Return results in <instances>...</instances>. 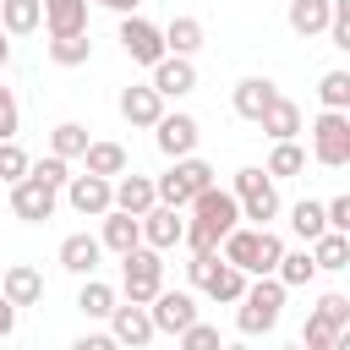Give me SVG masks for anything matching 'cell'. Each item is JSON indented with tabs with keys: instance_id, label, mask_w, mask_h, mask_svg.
I'll return each mask as SVG.
<instances>
[{
	"instance_id": "6da1fadb",
	"label": "cell",
	"mask_w": 350,
	"mask_h": 350,
	"mask_svg": "<svg viewBox=\"0 0 350 350\" xmlns=\"http://www.w3.org/2000/svg\"><path fill=\"white\" fill-rule=\"evenodd\" d=\"M284 284L273 279V273H252L246 279V290H241V301H235V328L241 334H273L279 328V312H284Z\"/></svg>"
},
{
	"instance_id": "7a4b0ae2",
	"label": "cell",
	"mask_w": 350,
	"mask_h": 350,
	"mask_svg": "<svg viewBox=\"0 0 350 350\" xmlns=\"http://www.w3.org/2000/svg\"><path fill=\"white\" fill-rule=\"evenodd\" d=\"M230 191H235V202H241V219H246V224H273V219L284 213V202H279V180H273L268 170H257V164L235 170Z\"/></svg>"
},
{
	"instance_id": "3957f363",
	"label": "cell",
	"mask_w": 350,
	"mask_h": 350,
	"mask_svg": "<svg viewBox=\"0 0 350 350\" xmlns=\"http://www.w3.org/2000/svg\"><path fill=\"white\" fill-rule=\"evenodd\" d=\"M202 186H213V164L208 159H197V153H180V159H170V170L153 180V191H159V202H170V208H186Z\"/></svg>"
},
{
	"instance_id": "277c9868",
	"label": "cell",
	"mask_w": 350,
	"mask_h": 350,
	"mask_svg": "<svg viewBox=\"0 0 350 350\" xmlns=\"http://www.w3.org/2000/svg\"><path fill=\"white\" fill-rule=\"evenodd\" d=\"M159 284H164V252H153V246H131V252H120V295L126 301H153L159 295Z\"/></svg>"
},
{
	"instance_id": "5b68a950",
	"label": "cell",
	"mask_w": 350,
	"mask_h": 350,
	"mask_svg": "<svg viewBox=\"0 0 350 350\" xmlns=\"http://www.w3.org/2000/svg\"><path fill=\"white\" fill-rule=\"evenodd\" d=\"M312 159L323 170H345L350 164V109H323L312 120Z\"/></svg>"
},
{
	"instance_id": "8992f818",
	"label": "cell",
	"mask_w": 350,
	"mask_h": 350,
	"mask_svg": "<svg viewBox=\"0 0 350 350\" xmlns=\"http://www.w3.org/2000/svg\"><path fill=\"white\" fill-rule=\"evenodd\" d=\"M186 208H191V219H197L208 235H224L230 224H241V202H235V191H230V186H202Z\"/></svg>"
},
{
	"instance_id": "52a82bcc",
	"label": "cell",
	"mask_w": 350,
	"mask_h": 350,
	"mask_svg": "<svg viewBox=\"0 0 350 350\" xmlns=\"http://www.w3.org/2000/svg\"><path fill=\"white\" fill-rule=\"evenodd\" d=\"M115 38H120L126 60H137V66H153L159 55H170V49H164V33H159L148 16H137V11L120 16V33H115Z\"/></svg>"
},
{
	"instance_id": "ba28073f",
	"label": "cell",
	"mask_w": 350,
	"mask_h": 350,
	"mask_svg": "<svg viewBox=\"0 0 350 350\" xmlns=\"http://www.w3.org/2000/svg\"><path fill=\"white\" fill-rule=\"evenodd\" d=\"M148 131H153V142H159V153H164V159L197 153V137H202V126H197L186 109H164V115H159Z\"/></svg>"
},
{
	"instance_id": "9c48e42d",
	"label": "cell",
	"mask_w": 350,
	"mask_h": 350,
	"mask_svg": "<svg viewBox=\"0 0 350 350\" xmlns=\"http://www.w3.org/2000/svg\"><path fill=\"white\" fill-rule=\"evenodd\" d=\"M137 224H142V246H153V252H175L180 235H186V208L153 202L148 213H137Z\"/></svg>"
},
{
	"instance_id": "30bf717a",
	"label": "cell",
	"mask_w": 350,
	"mask_h": 350,
	"mask_svg": "<svg viewBox=\"0 0 350 350\" xmlns=\"http://www.w3.org/2000/svg\"><path fill=\"white\" fill-rule=\"evenodd\" d=\"M104 323H109V339L115 345H131V350H142V345L159 339V328H153V317H148L142 301H115V312Z\"/></svg>"
},
{
	"instance_id": "8fae6325",
	"label": "cell",
	"mask_w": 350,
	"mask_h": 350,
	"mask_svg": "<svg viewBox=\"0 0 350 350\" xmlns=\"http://www.w3.org/2000/svg\"><path fill=\"white\" fill-rule=\"evenodd\" d=\"M55 202H60L55 186H44V180H33V175L11 180V213H16L22 224H44V219H55Z\"/></svg>"
},
{
	"instance_id": "7c38bea8",
	"label": "cell",
	"mask_w": 350,
	"mask_h": 350,
	"mask_svg": "<svg viewBox=\"0 0 350 350\" xmlns=\"http://www.w3.org/2000/svg\"><path fill=\"white\" fill-rule=\"evenodd\" d=\"M66 202L82 213V219H98L104 208H115V197H109V175H93V170H82V175H71L66 186Z\"/></svg>"
},
{
	"instance_id": "4fadbf2b",
	"label": "cell",
	"mask_w": 350,
	"mask_h": 350,
	"mask_svg": "<svg viewBox=\"0 0 350 350\" xmlns=\"http://www.w3.org/2000/svg\"><path fill=\"white\" fill-rule=\"evenodd\" d=\"M148 71H153V88H159L164 104H170V98H186V93L197 88V66H191V55H159Z\"/></svg>"
},
{
	"instance_id": "5bb4252c",
	"label": "cell",
	"mask_w": 350,
	"mask_h": 350,
	"mask_svg": "<svg viewBox=\"0 0 350 350\" xmlns=\"http://www.w3.org/2000/svg\"><path fill=\"white\" fill-rule=\"evenodd\" d=\"M148 317H153L159 334H180V328L197 317V301H191V290H164V284H159V295L148 301Z\"/></svg>"
},
{
	"instance_id": "9a60e30c",
	"label": "cell",
	"mask_w": 350,
	"mask_h": 350,
	"mask_svg": "<svg viewBox=\"0 0 350 350\" xmlns=\"http://www.w3.org/2000/svg\"><path fill=\"white\" fill-rule=\"evenodd\" d=\"M137 241H142L137 213H126V208H104V213H98V246H104V252L120 257V252H131Z\"/></svg>"
},
{
	"instance_id": "2e32d148",
	"label": "cell",
	"mask_w": 350,
	"mask_h": 350,
	"mask_svg": "<svg viewBox=\"0 0 350 350\" xmlns=\"http://www.w3.org/2000/svg\"><path fill=\"white\" fill-rule=\"evenodd\" d=\"M0 295L22 312V306H38L44 301V273L33 268V262H11L5 273H0Z\"/></svg>"
},
{
	"instance_id": "e0dca14e",
	"label": "cell",
	"mask_w": 350,
	"mask_h": 350,
	"mask_svg": "<svg viewBox=\"0 0 350 350\" xmlns=\"http://www.w3.org/2000/svg\"><path fill=\"white\" fill-rule=\"evenodd\" d=\"M159 115H164V98H159L153 82H131V88H120V120H126V126H153Z\"/></svg>"
},
{
	"instance_id": "ac0fdd59",
	"label": "cell",
	"mask_w": 350,
	"mask_h": 350,
	"mask_svg": "<svg viewBox=\"0 0 350 350\" xmlns=\"http://www.w3.org/2000/svg\"><path fill=\"white\" fill-rule=\"evenodd\" d=\"M109 197H115V208H126V213H148V208L159 202L153 175H137V170H120V175L109 180Z\"/></svg>"
},
{
	"instance_id": "d6986e66",
	"label": "cell",
	"mask_w": 350,
	"mask_h": 350,
	"mask_svg": "<svg viewBox=\"0 0 350 350\" xmlns=\"http://www.w3.org/2000/svg\"><path fill=\"white\" fill-rule=\"evenodd\" d=\"M98 262H104V246H98V235L77 230V235H66V241H60V268H66V273L88 279V273H98Z\"/></svg>"
},
{
	"instance_id": "ffe728a7",
	"label": "cell",
	"mask_w": 350,
	"mask_h": 350,
	"mask_svg": "<svg viewBox=\"0 0 350 350\" xmlns=\"http://www.w3.org/2000/svg\"><path fill=\"white\" fill-rule=\"evenodd\" d=\"M279 88H273V77H241L235 88H230V109L241 115V120H252L257 126V115L268 109V98H273Z\"/></svg>"
},
{
	"instance_id": "44dd1931",
	"label": "cell",
	"mask_w": 350,
	"mask_h": 350,
	"mask_svg": "<svg viewBox=\"0 0 350 350\" xmlns=\"http://www.w3.org/2000/svg\"><path fill=\"white\" fill-rule=\"evenodd\" d=\"M257 126L268 131V142H284V137H295V131H301V104H295V98H284V93H273V98H268V109L257 115Z\"/></svg>"
},
{
	"instance_id": "7402d4cb",
	"label": "cell",
	"mask_w": 350,
	"mask_h": 350,
	"mask_svg": "<svg viewBox=\"0 0 350 350\" xmlns=\"http://www.w3.org/2000/svg\"><path fill=\"white\" fill-rule=\"evenodd\" d=\"M306 252H312L317 273H339V268H350V235H345V230H323L317 241H306Z\"/></svg>"
},
{
	"instance_id": "603a6c76",
	"label": "cell",
	"mask_w": 350,
	"mask_h": 350,
	"mask_svg": "<svg viewBox=\"0 0 350 350\" xmlns=\"http://www.w3.org/2000/svg\"><path fill=\"white\" fill-rule=\"evenodd\" d=\"M246 279H252V273H241L235 262H224V257H219V262H213V273L202 279V295H208V301H219V306H235V301H241V290H246Z\"/></svg>"
},
{
	"instance_id": "cb8c5ba5",
	"label": "cell",
	"mask_w": 350,
	"mask_h": 350,
	"mask_svg": "<svg viewBox=\"0 0 350 350\" xmlns=\"http://www.w3.org/2000/svg\"><path fill=\"white\" fill-rule=\"evenodd\" d=\"M44 5V33H88V0H38Z\"/></svg>"
},
{
	"instance_id": "d4e9b609",
	"label": "cell",
	"mask_w": 350,
	"mask_h": 350,
	"mask_svg": "<svg viewBox=\"0 0 350 350\" xmlns=\"http://www.w3.org/2000/svg\"><path fill=\"white\" fill-rule=\"evenodd\" d=\"M273 279H279L284 290H306V284L317 279V262H312V252H306V246H295V252L284 246V252H279V262H273Z\"/></svg>"
},
{
	"instance_id": "484cf974",
	"label": "cell",
	"mask_w": 350,
	"mask_h": 350,
	"mask_svg": "<svg viewBox=\"0 0 350 350\" xmlns=\"http://www.w3.org/2000/svg\"><path fill=\"white\" fill-rule=\"evenodd\" d=\"M82 170H93V175H120V170H131V153L120 148V142H93L88 137V148H82Z\"/></svg>"
},
{
	"instance_id": "4316f807",
	"label": "cell",
	"mask_w": 350,
	"mask_h": 350,
	"mask_svg": "<svg viewBox=\"0 0 350 350\" xmlns=\"http://www.w3.org/2000/svg\"><path fill=\"white\" fill-rule=\"evenodd\" d=\"M0 27L11 38H27V33L44 27V5L38 0H0Z\"/></svg>"
},
{
	"instance_id": "83f0119b",
	"label": "cell",
	"mask_w": 350,
	"mask_h": 350,
	"mask_svg": "<svg viewBox=\"0 0 350 350\" xmlns=\"http://www.w3.org/2000/svg\"><path fill=\"white\" fill-rule=\"evenodd\" d=\"M115 301H120V290H115V284H104L98 273H88V279H82V290H77V306H82V317H98V323L115 312Z\"/></svg>"
},
{
	"instance_id": "f1b7e54d",
	"label": "cell",
	"mask_w": 350,
	"mask_h": 350,
	"mask_svg": "<svg viewBox=\"0 0 350 350\" xmlns=\"http://www.w3.org/2000/svg\"><path fill=\"white\" fill-rule=\"evenodd\" d=\"M284 22H290L295 38H317V33L328 27V0H290Z\"/></svg>"
},
{
	"instance_id": "f546056e",
	"label": "cell",
	"mask_w": 350,
	"mask_h": 350,
	"mask_svg": "<svg viewBox=\"0 0 350 350\" xmlns=\"http://www.w3.org/2000/svg\"><path fill=\"white\" fill-rule=\"evenodd\" d=\"M159 33H164V49L170 55H197L202 49V22L197 16H170Z\"/></svg>"
},
{
	"instance_id": "4dcf8cb0",
	"label": "cell",
	"mask_w": 350,
	"mask_h": 350,
	"mask_svg": "<svg viewBox=\"0 0 350 350\" xmlns=\"http://www.w3.org/2000/svg\"><path fill=\"white\" fill-rule=\"evenodd\" d=\"M273 180H295V175H306V148L295 142V137H284V142H273V153H268V164H262Z\"/></svg>"
},
{
	"instance_id": "1f68e13d",
	"label": "cell",
	"mask_w": 350,
	"mask_h": 350,
	"mask_svg": "<svg viewBox=\"0 0 350 350\" xmlns=\"http://www.w3.org/2000/svg\"><path fill=\"white\" fill-rule=\"evenodd\" d=\"M49 60L55 66H88L93 60V38L88 33H55L49 38Z\"/></svg>"
},
{
	"instance_id": "d6a6232c",
	"label": "cell",
	"mask_w": 350,
	"mask_h": 350,
	"mask_svg": "<svg viewBox=\"0 0 350 350\" xmlns=\"http://www.w3.org/2000/svg\"><path fill=\"white\" fill-rule=\"evenodd\" d=\"M290 230L301 235V246H306V241H317V235L328 230V219H323V202H312V197L290 202Z\"/></svg>"
},
{
	"instance_id": "836d02e7",
	"label": "cell",
	"mask_w": 350,
	"mask_h": 350,
	"mask_svg": "<svg viewBox=\"0 0 350 350\" xmlns=\"http://www.w3.org/2000/svg\"><path fill=\"white\" fill-rule=\"evenodd\" d=\"M82 148H88V126H82V120H60V126L49 131V153H60V159H82Z\"/></svg>"
},
{
	"instance_id": "e575fe53",
	"label": "cell",
	"mask_w": 350,
	"mask_h": 350,
	"mask_svg": "<svg viewBox=\"0 0 350 350\" xmlns=\"http://www.w3.org/2000/svg\"><path fill=\"white\" fill-rule=\"evenodd\" d=\"M317 98H323V109H350V71H323V82H317Z\"/></svg>"
},
{
	"instance_id": "d590c367",
	"label": "cell",
	"mask_w": 350,
	"mask_h": 350,
	"mask_svg": "<svg viewBox=\"0 0 350 350\" xmlns=\"http://www.w3.org/2000/svg\"><path fill=\"white\" fill-rule=\"evenodd\" d=\"M27 175L60 191V186L71 180V159H60V153H44V159H27Z\"/></svg>"
},
{
	"instance_id": "8d00e7d4",
	"label": "cell",
	"mask_w": 350,
	"mask_h": 350,
	"mask_svg": "<svg viewBox=\"0 0 350 350\" xmlns=\"http://www.w3.org/2000/svg\"><path fill=\"white\" fill-rule=\"evenodd\" d=\"M279 252H284V235L273 224H257V262H252V273H273Z\"/></svg>"
},
{
	"instance_id": "74e56055",
	"label": "cell",
	"mask_w": 350,
	"mask_h": 350,
	"mask_svg": "<svg viewBox=\"0 0 350 350\" xmlns=\"http://www.w3.org/2000/svg\"><path fill=\"white\" fill-rule=\"evenodd\" d=\"M328 328H339V334H350V295H339V290H328V295H317V306H312Z\"/></svg>"
},
{
	"instance_id": "f35d334b",
	"label": "cell",
	"mask_w": 350,
	"mask_h": 350,
	"mask_svg": "<svg viewBox=\"0 0 350 350\" xmlns=\"http://www.w3.org/2000/svg\"><path fill=\"white\" fill-rule=\"evenodd\" d=\"M339 339H345V334H339V328H328V323H323L317 312H312V317L301 323V345H306V350H334Z\"/></svg>"
},
{
	"instance_id": "ab89813d",
	"label": "cell",
	"mask_w": 350,
	"mask_h": 350,
	"mask_svg": "<svg viewBox=\"0 0 350 350\" xmlns=\"http://www.w3.org/2000/svg\"><path fill=\"white\" fill-rule=\"evenodd\" d=\"M328 44L334 49H350V0H328Z\"/></svg>"
},
{
	"instance_id": "60d3db41",
	"label": "cell",
	"mask_w": 350,
	"mask_h": 350,
	"mask_svg": "<svg viewBox=\"0 0 350 350\" xmlns=\"http://www.w3.org/2000/svg\"><path fill=\"white\" fill-rule=\"evenodd\" d=\"M22 175H27V153H22L16 137H5V142H0V180L11 186V180H22Z\"/></svg>"
},
{
	"instance_id": "b9f144b4",
	"label": "cell",
	"mask_w": 350,
	"mask_h": 350,
	"mask_svg": "<svg viewBox=\"0 0 350 350\" xmlns=\"http://www.w3.org/2000/svg\"><path fill=\"white\" fill-rule=\"evenodd\" d=\"M175 339H180L186 350H213V345H219V328H213V323H202V317H191Z\"/></svg>"
},
{
	"instance_id": "7bdbcfd3",
	"label": "cell",
	"mask_w": 350,
	"mask_h": 350,
	"mask_svg": "<svg viewBox=\"0 0 350 350\" xmlns=\"http://www.w3.org/2000/svg\"><path fill=\"white\" fill-rule=\"evenodd\" d=\"M16 131H22V109H16V93L0 82V142L16 137Z\"/></svg>"
},
{
	"instance_id": "ee69618b",
	"label": "cell",
	"mask_w": 350,
	"mask_h": 350,
	"mask_svg": "<svg viewBox=\"0 0 350 350\" xmlns=\"http://www.w3.org/2000/svg\"><path fill=\"white\" fill-rule=\"evenodd\" d=\"M323 219H328V230H345V235H350V197L334 191V197L323 202Z\"/></svg>"
},
{
	"instance_id": "f6af8a7d",
	"label": "cell",
	"mask_w": 350,
	"mask_h": 350,
	"mask_svg": "<svg viewBox=\"0 0 350 350\" xmlns=\"http://www.w3.org/2000/svg\"><path fill=\"white\" fill-rule=\"evenodd\" d=\"M213 262H219V252H191V262H186V279L202 290V279L213 273Z\"/></svg>"
},
{
	"instance_id": "bcb514c9",
	"label": "cell",
	"mask_w": 350,
	"mask_h": 350,
	"mask_svg": "<svg viewBox=\"0 0 350 350\" xmlns=\"http://www.w3.org/2000/svg\"><path fill=\"white\" fill-rule=\"evenodd\" d=\"M11 334H16V306L0 295V339H11Z\"/></svg>"
},
{
	"instance_id": "7dc6e473",
	"label": "cell",
	"mask_w": 350,
	"mask_h": 350,
	"mask_svg": "<svg viewBox=\"0 0 350 350\" xmlns=\"http://www.w3.org/2000/svg\"><path fill=\"white\" fill-rule=\"evenodd\" d=\"M88 5H104V11H115V16H126V11H137L142 0H88Z\"/></svg>"
},
{
	"instance_id": "c3c4849f",
	"label": "cell",
	"mask_w": 350,
	"mask_h": 350,
	"mask_svg": "<svg viewBox=\"0 0 350 350\" xmlns=\"http://www.w3.org/2000/svg\"><path fill=\"white\" fill-rule=\"evenodd\" d=\"M104 345H115V339H109V334H82V339H77V350H104Z\"/></svg>"
},
{
	"instance_id": "681fc988",
	"label": "cell",
	"mask_w": 350,
	"mask_h": 350,
	"mask_svg": "<svg viewBox=\"0 0 350 350\" xmlns=\"http://www.w3.org/2000/svg\"><path fill=\"white\" fill-rule=\"evenodd\" d=\"M5 60H11V33L0 27V66H5Z\"/></svg>"
}]
</instances>
